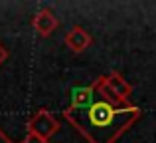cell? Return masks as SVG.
Wrapping results in <instances>:
<instances>
[{"label": "cell", "instance_id": "obj_6", "mask_svg": "<svg viewBox=\"0 0 156 143\" xmlns=\"http://www.w3.org/2000/svg\"><path fill=\"white\" fill-rule=\"evenodd\" d=\"M93 101H97V80L89 85H81V88L73 89L71 107H89Z\"/></svg>", "mask_w": 156, "mask_h": 143}, {"label": "cell", "instance_id": "obj_7", "mask_svg": "<svg viewBox=\"0 0 156 143\" xmlns=\"http://www.w3.org/2000/svg\"><path fill=\"white\" fill-rule=\"evenodd\" d=\"M20 143H50V139H44V137L34 135V133H26V137H24Z\"/></svg>", "mask_w": 156, "mask_h": 143}, {"label": "cell", "instance_id": "obj_5", "mask_svg": "<svg viewBox=\"0 0 156 143\" xmlns=\"http://www.w3.org/2000/svg\"><path fill=\"white\" fill-rule=\"evenodd\" d=\"M91 42H93L91 34L81 26H73L71 30L65 34V46H67L71 52H75V54L85 52L89 46H91Z\"/></svg>", "mask_w": 156, "mask_h": 143}, {"label": "cell", "instance_id": "obj_1", "mask_svg": "<svg viewBox=\"0 0 156 143\" xmlns=\"http://www.w3.org/2000/svg\"><path fill=\"white\" fill-rule=\"evenodd\" d=\"M140 115L142 111L138 105L117 107L105 100L93 101L89 107L69 105L63 111V117L87 139V143H115Z\"/></svg>", "mask_w": 156, "mask_h": 143}, {"label": "cell", "instance_id": "obj_9", "mask_svg": "<svg viewBox=\"0 0 156 143\" xmlns=\"http://www.w3.org/2000/svg\"><path fill=\"white\" fill-rule=\"evenodd\" d=\"M0 143H16V141H12V139H10V137H8V135H6V133H4V131H2V129H0Z\"/></svg>", "mask_w": 156, "mask_h": 143}, {"label": "cell", "instance_id": "obj_8", "mask_svg": "<svg viewBox=\"0 0 156 143\" xmlns=\"http://www.w3.org/2000/svg\"><path fill=\"white\" fill-rule=\"evenodd\" d=\"M6 60H8V50L2 46V44H0V66H2V64L6 62Z\"/></svg>", "mask_w": 156, "mask_h": 143}, {"label": "cell", "instance_id": "obj_2", "mask_svg": "<svg viewBox=\"0 0 156 143\" xmlns=\"http://www.w3.org/2000/svg\"><path fill=\"white\" fill-rule=\"evenodd\" d=\"M28 133H34V135H40L44 139H51L57 131H59V121L53 117L51 111L48 109H38L34 115L28 119Z\"/></svg>", "mask_w": 156, "mask_h": 143}, {"label": "cell", "instance_id": "obj_4", "mask_svg": "<svg viewBox=\"0 0 156 143\" xmlns=\"http://www.w3.org/2000/svg\"><path fill=\"white\" fill-rule=\"evenodd\" d=\"M105 84L111 88V92L121 100L122 105H130L129 100H130V93H133V85L125 80L119 72H111L105 76Z\"/></svg>", "mask_w": 156, "mask_h": 143}, {"label": "cell", "instance_id": "obj_3", "mask_svg": "<svg viewBox=\"0 0 156 143\" xmlns=\"http://www.w3.org/2000/svg\"><path fill=\"white\" fill-rule=\"evenodd\" d=\"M32 26H34V30L38 32V36H42V38H50L53 32H55V28L59 26V20H57V16L53 14L50 8H42V10H38L34 14V18H32Z\"/></svg>", "mask_w": 156, "mask_h": 143}]
</instances>
